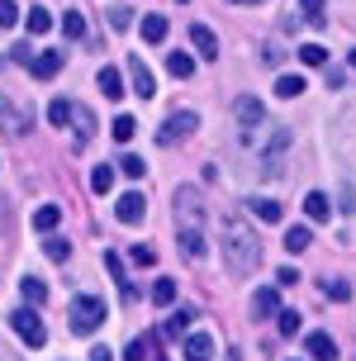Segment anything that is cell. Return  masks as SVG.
<instances>
[{
    "label": "cell",
    "instance_id": "cell-1",
    "mask_svg": "<svg viewBox=\"0 0 356 361\" xmlns=\"http://www.w3.org/2000/svg\"><path fill=\"white\" fill-rule=\"evenodd\" d=\"M219 247H223V262H228L233 276H252L262 267V243H257V233L243 214H228L219 224Z\"/></svg>",
    "mask_w": 356,
    "mask_h": 361
},
{
    "label": "cell",
    "instance_id": "cell-2",
    "mask_svg": "<svg viewBox=\"0 0 356 361\" xmlns=\"http://www.w3.org/2000/svg\"><path fill=\"white\" fill-rule=\"evenodd\" d=\"M171 209H176V247L190 262L204 257V195L195 185H180L171 195Z\"/></svg>",
    "mask_w": 356,
    "mask_h": 361
},
{
    "label": "cell",
    "instance_id": "cell-3",
    "mask_svg": "<svg viewBox=\"0 0 356 361\" xmlns=\"http://www.w3.org/2000/svg\"><path fill=\"white\" fill-rule=\"evenodd\" d=\"M247 143H252V157H257L262 180H281L285 152H290V128H285V124H271L262 138H247Z\"/></svg>",
    "mask_w": 356,
    "mask_h": 361
},
{
    "label": "cell",
    "instance_id": "cell-4",
    "mask_svg": "<svg viewBox=\"0 0 356 361\" xmlns=\"http://www.w3.org/2000/svg\"><path fill=\"white\" fill-rule=\"evenodd\" d=\"M105 300H100V295H76V300H71V333H81V338H86V333H95V328L105 324Z\"/></svg>",
    "mask_w": 356,
    "mask_h": 361
},
{
    "label": "cell",
    "instance_id": "cell-5",
    "mask_svg": "<svg viewBox=\"0 0 356 361\" xmlns=\"http://www.w3.org/2000/svg\"><path fill=\"white\" fill-rule=\"evenodd\" d=\"M34 128V109L24 105L19 95H0V133L5 138H24Z\"/></svg>",
    "mask_w": 356,
    "mask_h": 361
},
{
    "label": "cell",
    "instance_id": "cell-6",
    "mask_svg": "<svg viewBox=\"0 0 356 361\" xmlns=\"http://www.w3.org/2000/svg\"><path fill=\"white\" fill-rule=\"evenodd\" d=\"M10 328H15V338L24 347H43L48 343V328H43V319H38L34 309H15V314H10Z\"/></svg>",
    "mask_w": 356,
    "mask_h": 361
},
{
    "label": "cell",
    "instance_id": "cell-7",
    "mask_svg": "<svg viewBox=\"0 0 356 361\" xmlns=\"http://www.w3.org/2000/svg\"><path fill=\"white\" fill-rule=\"evenodd\" d=\"M195 128H200V114H195V109H180V114H171V119L161 124L157 143H161V147H176V143H185Z\"/></svg>",
    "mask_w": 356,
    "mask_h": 361
},
{
    "label": "cell",
    "instance_id": "cell-8",
    "mask_svg": "<svg viewBox=\"0 0 356 361\" xmlns=\"http://www.w3.org/2000/svg\"><path fill=\"white\" fill-rule=\"evenodd\" d=\"M114 219H119V224H142V219H147V200H142L138 190L119 195L114 200Z\"/></svg>",
    "mask_w": 356,
    "mask_h": 361
},
{
    "label": "cell",
    "instance_id": "cell-9",
    "mask_svg": "<svg viewBox=\"0 0 356 361\" xmlns=\"http://www.w3.org/2000/svg\"><path fill=\"white\" fill-rule=\"evenodd\" d=\"M128 81H133V90H138V100H152L157 81H152V72H147V62H142V57H128Z\"/></svg>",
    "mask_w": 356,
    "mask_h": 361
},
{
    "label": "cell",
    "instance_id": "cell-10",
    "mask_svg": "<svg viewBox=\"0 0 356 361\" xmlns=\"http://www.w3.org/2000/svg\"><path fill=\"white\" fill-rule=\"evenodd\" d=\"M233 109H238V124L247 128V138H252V128L266 119V109H262V100H257V95H243V100H238Z\"/></svg>",
    "mask_w": 356,
    "mask_h": 361
},
{
    "label": "cell",
    "instance_id": "cell-11",
    "mask_svg": "<svg viewBox=\"0 0 356 361\" xmlns=\"http://www.w3.org/2000/svg\"><path fill=\"white\" fill-rule=\"evenodd\" d=\"M190 43H195V53H200V57H209V62L219 57V38H214L209 24H190Z\"/></svg>",
    "mask_w": 356,
    "mask_h": 361
},
{
    "label": "cell",
    "instance_id": "cell-12",
    "mask_svg": "<svg viewBox=\"0 0 356 361\" xmlns=\"http://www.w3.org/2000/svg\"><path fill=\"white\" fill-rule=\"evenodd\" d=\"M185 361H214V333H190L185 338Z\"/></svg>",
    "mask_w": 356,
    "mask_h": 361
},
{
    "label": "cell",
    "instance_id": "cell-13",
    "mask_svg": "<svg viewBox=\"0 0 356 361\" xmlns=\"http://www.w3.org/2000/svg\"><path fill=\"white\" fill-rule=\"evenodd\" d=\"M29 72H34L38 81H53V76L62 72V53H53V48H48V53H38L34 62H29Z\"/></svg>",
    "mask_w": 356,
    "mask_h": 361
},
{
    "label": "cell",
    "instance_id": "cell-14",
    "mask_svg": "<svg viewBox=\"0 0 356 361\" xmlns=\"http://www.w3.org/2000/svg\"><path fill=\"white\" fill-rule=\"evenodd\" d=\"M304 214L314 219V224H328V219H333V204H328V195H323V190H309V195H304Z\"/></svg>",
    "mask_w": 356,
    "mask_h": 361
},
{
    "label": "cell",
    "instance_id": "cell-15",
    "mask_svg": "<svg viewBox=\"0 0 356 361\" xmlns=\"http://www.w3.org/2000/svg\"><path fill=\"white\" fill-rule=\"evenodd\" d=\"M166 72L176 76V81H190V76H195V57L180 53V48H176V53H166Z\"/></svg>",
    "mask_w": 356,
    "mask_h": 361
},
{
    "label": "cell",
    "instance_id": "cell-16",
    "mask_svg": "<svg viewBox=\"0 0 356 361\" xmlns=\"http://www.w3.org/2000/svg\"><path fill=\"white\" fill-rule=\"evenodd\" d=\"M309 357L314 361H338V343L328 333H309Z\"/></svg>",
    "mask_w": 356,
    "mask_h": 361
},
{
    "label": "cell",
    "instance_id": "cell-17",
    "mask_svg": "<svg viewBox=\"0 0 356 361\" xmlns=\"http://www.w3.org/2000/svg\"><path fill=\"white\" fill-rule=\"evenodd\" d=\"M185 328H190V309H176V314H171V319H166V324L157 328V338H166V343H176V338L185 333Z\"/></svg>",
    "mask_w": 356,
    "mask_h": 361
},
{
    "label": "cell",
    "instance_id": "cell-18",
    "mask_svg": "<svg viewBox=\"0 0 356 361\" xmlns=\"http://www.w3.org/2000/svg\"><path fill=\"white\" fill-rule=\"evenodd\" d=\"M100 90H105V100H124V76L114 72V67H100Z\"/></svg>",
    "mask_w": 356,
    "mask_h": 361
},
{
    "label": "cell",
    "instance_id": "cell-19",
    "mask_svg": "<svg viewBox=\"0 0 356 361\" xmlns=\"http://www.w3.org/2000/svg\"><path fill=\"white\" fill-rule=\"evenodd\" d=\"M252 314H257V319H271V314H281V295H276V290H257V300H252Z\"/></svg>",
    "mask_w": 356,
    "mask_h": 361
},
{
    "label": "cell",
    "instance_id": "cell-20",
    "mask_svg": "<svg viewBox=\"0 0 356 361\" xmlns=\"http://www.w3.org/2000/svg\"><path fill=\"white\" fill-rule=\"evenodd\" d=\"M71 124H76V147H86L90 133H95V114L90 109H71Z\"/></svg>",
    "mask_w": 356,
    "mask_h": 361
},
{
    "label": "cell",
    "instance_id": "cell-21",
    "mask_svg": "<svg viewBox=\"0 0 356 361\" xmlns=\"http://www.w3.org/2000/svg\"><path fill=\"white\" fill-rule=\"evenodd\" d=\"M57 224H62V209H57V204H38L34 209V228L38 233H53Z\"/></svg>",
    "mask_w": 356,
    "mask_h": 361
},
{
    "label": "cell",
    "instance_id": "cell-22",
    "mask_svg": "<svg viewBox=\"0 0 356 361\" xmlns=\"http://www.w3.org/2000/svg\"><path fill=\"white\" fill-rule=\"evenodd\" d=\"M276 95H281V100H295V95H304V76H295V72L276 76Z\"/></svg>",
    "mask_w": 356,
    "mask_h": 361
},
{
    "label": "cell",
    "instance_id": "cell-23",
    "mask_svg": "<svg viewBox=\"0 0 356 361\" xmlns=\"http://www.w3.org/2000/svg\"><path fill=\"white\" fill-rule=\"evenodd\" d=\"M24 29H29V34H48V29H53V15H48L43 5H34V10L24 15Z\"/></svg>",
    "mask_w": 356,
    "mask_h": 361
},
{
    "label": "cell",
    "instance_id": "cell-24",
    "mask_svg": "<svg viewBox=\"0 0 356 361\" xmlns=\"http://www.w3.org/2000/svg\"><path fill=\"white\" fill-rule=\"evenodd\" d=\"M152 305H161V309L176 305V281H171V276H161L157 286H152Z\"/></svg>",
    "mask_w": 356,
    "mask_h": 361
},
{
    "label": "cell",
    "instance_id": "cell-25",
    "mask_svg": "<svg viewBox=\"0 0 356 361\" xmlns=\"http://www.w3.org/2000/svg\"><path fill=\"white\" fill-rule=\"evenodd\" d=\"M19 290H24V300H29V309H34V305H43V300H48V286H43L38 276H24V281H19Z\"/></svg>",
    "mask_w": 356,
    "mask_h": 361
},
{
    "label": "cell",
    "instance_id": "cell-26",
    "mask_svg": "<svg viewBox=\"0 0 356 361\" xmlns=\"http://www.w3.org/2000/svg\"><path fill=\"white\" fill-rule=\"evenodd\" d=\"M138 24H142V38H147V43H161V38H166V19L161 15H142Z\"/></svg>",
    "mask_w": 356,
    "mask_h": 361
},
{
    "label": "cell",
    "instance_id": "cell-27",
    "mask_svg": "<svg viewBox=\"0 0 356 361\" xmlns=\"http://www.w3.org/2000/svg\"><path fill=\"white\" fill-rule=\"evenodd\" d=\"M90 190H95V195H109V190H114V166H95V171H90Z\"/></svg>",
    "mask_w": 356,
    "mask_h": 361
},
{
    "label": "cell",
    "instance_id": "cell-28",
    "mask_svg": "<svg viewBox=\"0 0 356 361\" xmlns=\"http://www.w3.org/2000/svg\"><path fill=\"white\" fill-rule=\"evenodd\" d=\"M252 214L262 219V224H281V214H285V209L276 204V200H252Z\"/></svg>",
    "mask_w": 356,
    "mask_h": 361
},
{
    "label": "cell",
    "instance_id": "cell-29",
    "mask_svg": "<svg viewBox=\"0 0 356 361\" xmlns=\"http://www.w3.org/2000/svg\"><path fill=\"white\" fill-rule=\"evenodd\" d=\"M304 247H309V228L304 224H290L285 228V252H304Z\"/></svg>",
    "mask_w": 356,
    "mask_h": 361
},
{
    "label": "cell",
    "instance_id": "cell-30",
    "mask_svg": "<svg viewBox=\"0 0 356 361\" xmlns=\"http://www.w3.org/2000/svg\"><path fill=\"white\" fill-rule=\"evenodd\" d=\"M71 109H76L71 100H53V105H48V124H53V128H67L71 124Z\"/></svg>",
    "mask_w": 356,
    "mask_h": 361
},
{
    "label": "cell",
    "instance_id": "cell-31",
    "mask_svg": "<svg viewBox=\"0 0 356 361\" xmlns=\"http://www.w3.org/2000/svg\"><path fill=\"white\" fill-rule=\"evenodd\" d=\"M62 29H67V38H86V15L81 10H67L62 15Z\"/></svg>",
    "mask_w": 356,
    "mask_h": 361
},
{
    "label": "cell",
    "instance_id": "cell-32",
    "mask_svg": "<svg viewBox=\"0 0 356 361\" xmlns=\"http://www.w3.org/2000/svg\"><path fill=\"white\" fill-rule=\"evenodd\" d=\"M300 10H304L309 29H323V0H300Z\"/></svg>",
    "mask_w": 356,
    "mask_h": 361
},
{
    "label": "cell",
    "instance_id": "cell-33",
    "mask_svg": "<svg viewBox=\"0 0 356 361\" xmlns=\"http://www.w3.org/2000/svg\"><path fill=\"white\" fill-rule=\"evenodd\" d=\"M300 62H304V67H323V62H328V53H323L319 43H304V48H300Z\"/></svg>",
    "mask_w": 356,
    "mask_h": 361
},
{
    "label": "cell",
    "instance_id": "cell-34",
    "mask_svg": "<svg viewBox=\"0 0 356 361\" xmlns=\"http://www.w3.org/2000/svg\"><path fill=\"white\" fill-rule=\"evenodd\" d=\"M276 328H281L285 338H290V333H300V314H295V309H281V314H276Z\"/></svg>",
    "mask_w": 356,
    "mask_h": 361
},
{
    "label": "cell",
    "instance_id": "cell-35",
    "mask_svg": "<svg viewBox=\"0 0 356 361\" xmlns=\"http://www.w3.org/2000/svg\"><path fill=\"white\" fill-rule=\"evenodd\" d=\"M133 133H138V124H133V114H119V119H114V138H119V143H128Z\"/></svg>",
    "mask_w": 356,
    "mask_h": 361
},
{
    "label": "cell",
    "instance_id": "cell-36",
    "mask_svg": "<svg viewBox=\"0 0 356 361\" xmlns=\"http://www.w3.org/2000/svg\"><path fill=\"white\" fill-rule=\"evenodd\" d=\"M128 257H133V267H157V252H152L147 243H138V247H128Z\"/></svg>",
    "mask_w": 356,
    "mask_h": 361
},
{
    "label": "cell",
    "instance_id": "cell-37",
    "mask_svg": "<svg viewBox=\"0 0 356 361\" xmlns=\"http://www.w3.org/2000/svg\"><path fill=\"white\" fill-rule=\"evenodd\" d=\"M323 290H328V300H338V305L352 300V286H347V281H323Z\"/></svg>",
    "mask_w": 356,
    "mask_h": 361
},
{
    "label": "cell",
    "instance_id": "cell-38",
    "mask_svg": "<svg viewBox=\"0 0 356 361\" xmlns=\"http://www.w3.org/2000/svg\"><path fill=\"white\" fill-rule=\"evenodd\" d=\"M43 252L53 257V262H67V257H71V243H67V238H48V247H43Z\"/></svg>",
    "mask_w": 356,
    "mask_h": 361
},
{
    "label": "cell",
    "instance_id": "cell-39",
    "mask_svg": "<svg viewBox=\"0 0 356 361\" xmlns=\"http://www.w3.org/2000/svg\"><path fill=\"white\" fill-rule=\"evenodd\" d=\"M19 24V5L15 0H0V29H15Z\"/></svg>",
    "mask_w": 356,
    "mask_h": 361
},
{
    "label": "cell",
    "instance_id": "cell-40",
    "mask_svg": "<svg viewBox=\"0 0 356 361\" xmlns=\"http://www.w3.org/2000/svg\"><path fill=\"white\" fill-rule=\"evenodd\" d=\"M119 166H124V176H133V180H138L142 171H147V162H142L138 152H124V162H119Z\"/></svg>",
    "mask_w": 356,
    "mask_h": 361
},
{
    "label": "cell",
    "instance_id": "cell-41",
    "mask_svg": "<svg viewBox=\"0 0 356 361\" xmlns=\"http://www.w3.org/2000/svg\"><path fill=\"white\" fill-rule=\"evenodd\" d=\"M124 361H147V338H133L124 347Z\"/></svg>",
    "mask_w": 356,
    "mask_h": 361
},
{
    "label": "cell",
    "instance_id": "cell-42",
    "mask_svg": "<svg viewBox=\"0 0 356 361\" xmlns=\"http://www.w3.org/2000/svg\"><path fill=\"white\" fill-rule=\"evenodd\" d=\"M276 281H281V286H300V267H290V262H285V267L276 271Z\"/></svg>",
    "mask_w": 356,
    "mask_h": 361
},
{
    "label": "cell",
    "instance_id": "cell-43",
    "mask_svg": "<svg viewBox=\"0 0 356 361\" xmlns=\"http://www.w3.org/2000/svg\"><path fill=\"white\" fill-rule=\"evenodd\" d=\"M109 19H114V29L124 34V29H128V5H119V10H114V15H109Z\"/></svg>",
    "mask_w": 356,
    "mask_h": 361
},
{
    "label": "cell",
    "instance_id": "cell-44",
    "mask_svg": "<svg viewBox=\"0 0 356 361\" xmlns=\"http://www.w3.org/2000/svg\"><path fill=\"white\" fill-rule=\"evenodd\" d=\"M90 361H109V347H95V352H90Z\"/></svg>",
    "mask_w": 356,
    "mask_h": 361
},
{
    "label": "cell",
    "instance_id": "cell-45",
    "mask_svg": "<svg viewBox=\"0 0 356 361\" xmlns=\"http://www.w3.org/2000/svg\"><path fill=\"white\" fill-rule=\"evenodd\" d=\"M233 5H262V0H233Z\"/></svg>",
    "mask_w": 356,
    "mask_h": 361
},
{
    "label": "cell",
    "instance_id": "cell-46",
    "mask_svg": "<svg viewBox=\"0 0 356 361\" xmlns=\"http://www.w3.org/2000/svg\"><path fill=\"white\" fill-rule=\"evenodd\" d=\"M352 67H356V48H352Z\"/></svg>",
    "mask_w": 356,
    "mask_h": 361
}]
</instances>
